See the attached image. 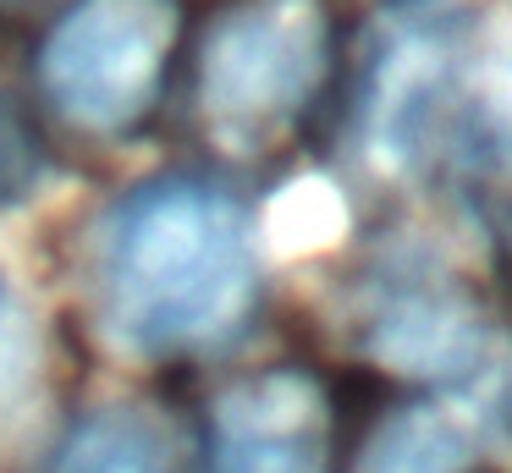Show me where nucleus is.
<instances>
[{
    "instance_id": "1",
    "label": "nucleus",
    "mask_w": 512,
    "mask_h": 473,
    "mask_svg": "<svg viewBox=\"0 0 512 473\" xmlns=\"http://www.w3.org/2000/svg\"><path fill=\"white\" fill-rule=\"evenodd\" d=\"M254 297V231L204 182H149L94 231L89 308L122 358H177L221 341Z\"/></svg>"
},
{
    "instance_id": "2",
    "label": "nucleus",
    "mask_w": 512,
    "mask_h": 473,
    "mask_svg": "<svg viewBox=\"0 0 512 473\" xmlns=\"http://www.w3.org/2000/svg\"><path fill=\"white\" fill-rule=\"evenodd\" d=\"M325 72L320 0H254L215 22L199 61V110L226 149H259L303 110Z\"/></svg>"
},
{
    "instance_id": "3",
    "label": "nucleus",
    "mask_w": 512,
    "mask_h": 473,
    "mask_svg": "<svg viewBox=\"0 0 512 473\" xmlns=\"http://www.w3.org/2000/svg\"><path fill=\"white\" fill-rule=\"evenodd\" d=\"M171 39V0H78L39 50L50 105L89 132L127 127L155 99Z\"/></svg>"
},
{
    "instance_id": "4",
    "label": "nucleus",
    "mask_w": 512,
    "mask_h": 473,
    "mask_svg": "<svg viewBox=\"0 0 512 473\" xmlns=\"http://www.w3.org/2000/svg\"><path fill=\"white\" fill-rule=\"evenodd\" d=\"M358 347L391 374H419V380H452L468 374L485 347L479 308L468 292L435 264H397L364 297V325Z\"/></svg>"
},
{
    "instance_id": "5",
    "label": "nucleus",
    "mask_w": 512,
    "mask_h": 473,
    "mask_svg": "<svg viewBox=\"0 0 512 473\" xmlns=\"http://www.w3.org/2000/svg\"><path fill=\"white\" fill-rule=\"evenodd\" d=\"M215 473H325V396L298 369L226 385L210 413Z\"/></svg>"
},
{
    "instance_id": "6",
    "label": "nucleus",
    "mask_w": 512,
    "mask_h": 473,
    "mask_svg": "<svg viewBox=\"0 0 512 473\" xmlns=\"http://www.w3.org/2000/svg\"><path fill=\"white\" fill-rule=\"evenodd\" d=\"M45 473H193V446L160 407L105 402L61 435Z\"/></svg>"
},
{
    "instance_id": "7",
    "label": "nucleus",
    "mask_w": 512,
    "mask_h": 473,
    "mask_svg": "<svg viewBox=\"0 0 512 473\" xmlns=\"http://www.w3.org/2000/svg\"><path fill=\"white\" fill-rule=\"evenodd\" d=\"M474 440L452 407H397L358 446L353 473H468Z\"/></svg>"
},
{
    "instance_id": "8",
    "label": "nucleus",
    "mask_w": 512,
    "mask_h": 473,
    "mask_svg": "<svg viewBox=\"0 0 512 473\" xmlns=\"http://www.w3.org/2000/svg\"><path fill=\"white\" fill-rule=\"evenodd\" d=\"M468 154V182H474V204L485 220L512 242V121L485 116L463 143Z\"/></svg>"
},
{
    "instance_id": "9",
    "label": "nucleus",
    "mask_w": 512,
    "mask_h": 473,
    "mask_svg": "<svg viewBox=\"0 0 512 473\" xmlns=\"http://www.w3.org/2000/svg\"><path fill=\"white\" fill-rule=\"evenodd\" d=\"M347 226V209L336 187L325 182H292L287 198L276 204V237L281 248H325Z\"/></svg>"
},
{
    "instance_id": "10",
    "label": "nucleus",
    "mask_w": 512,
    "mask_h": 473,
    "mask_svg": "<svg viewBox=\"0 0 512 473\" xmlns=\"http://www.w3.org/2000/svg\"><path fill=\"white\" fill-rule=\"evenodd\" d=\"M34 369V314L17 286V270L0 259V402L17 391Z\"/></svg>"
},
{
    "instance_id": "11",
    "label": "nucleus",
    "mask_w": 512,
    "mask_h": 473,
    "mask_svg": "<svg viewBox=\"0 0 512 473\" xmlns=\"http://www.w3.org/2000/svg\"><path fill=\"white\" fill-rule=\"evenodd\" d=\"M507 77H512V28H507Z\"/></svg>"
}]
</instances>
